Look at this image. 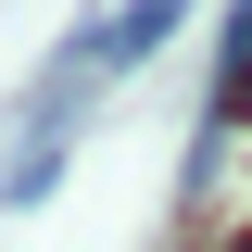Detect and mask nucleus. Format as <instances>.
<instances>
[{
	"label": "nucleus",
	"instance_id": "obj_3",
	"mask_svg": "<svg viewBox=\"0 0 252 252\" xmlns=\"http://www.w3.org/2000/svg\"><path fill=\"white\" fill-rule=\"evenodd\" d=\"M252 114V0L227 13V63H215V126H240Z\"/></svg>",
	"mask_w": 252,
	"mask_h": 252
},
{
	"label": "nucleus",
	"instance_id": "obj_1",
	"mask_svg": "<svg viewBox=\"0 0 252 252\" xmlns=\"http://www.w3.org/2000/svg\"><path fill=\"white\" fill-rule=\"evenodd\" d=\"M177 26H189V0H126V13H114V76H126V63H152Z\"/></svg>",
	"mask_w": 252,
	"mask_h": 252
},
{
	"label": "nucleus",
	"instance_id": "obj_2",
	"mask_svg": "<svg viewBox=\"0 0 252 252\" xmlns=\"http://www.w3.org/2000/svg\"><path fill=\"white\" fill-rule=\"evenodd\" d=\"M63 139H76V126H26V164H13V177H0V215H26L38 189L63 177Z\"/></svg>",
	"mask_w": 252,
	"mask_h": 252
}]
</instances>
